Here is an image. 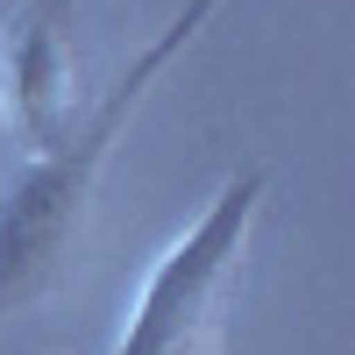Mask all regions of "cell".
I'll list each match as a JSON object with an SVG mask.
<instances>
[{
  "mask_svg": "<svg viewBox=\"0 0 355 355\" xmlns=\"http://www.w3.org/2000/svg\"><path fill=\"white\" fill-rule=\"evenodd\" d=\"M85 107L71 0H15L0 15V128L21 142V157H43L85 121Z\"/></svg>",
  "mask_w": 355,
  "mask_h": 355,
  "instance_id": "cell-3",
  "label": "cell"
},
{
  "mask_svg": "<svg viewBox=\"0 0 355 355\" xmlns=\"http://www.w3.org/2000/svg\"><path fill=\"white\" fill-rule=\"evenodd\" d=\"M214 8L220 0H185V8L135 50V64L85 107V121L57 142V150L21 157L8 178H0V320L28 313L36 299H50V291L71 277L114 142L128 135L135 107L150 100V85L171 71V57L199 43V28L214 21Z\"/></svg>",
  "mask_w": 355,
  "mask_h": 355,
  "instance_id": "cell-1",
  "label": "cell"
},
{
  "mask_svg": "<svg viewBox=\"0 0 355 355\" xmlns=\"http://www.w3.org/2000/svg\"><path fill=\"white\" fill-rule=\"evenodd\" d=\"M263 199H270V171L263 164L227 171L220 192L206 199V214L142 270L135 306H128V320H121V334H114L107 355H199L214 341L220 306L234 299V284H242Z\"/></svg>",
  "mask_w": 355,
  "mask_h": 355,
  "instance_id": "cell-2",
  "label": "cell"
}]
</instances>
